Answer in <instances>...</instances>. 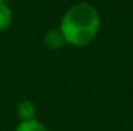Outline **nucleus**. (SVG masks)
<instances>
[{"instance_id": "obj_1", "label": "nucleus", "mask_w": 133, "mask_h": 131, "mask_svg": "<svg viewBox=\"0 0 133 131\" xmlns=\"http://www.w3.org/2000/svg\"><path fill=\"white\" fill-rule=\"evenodd\" d=\"M59 30L65 37L66 45L84 48L98 37L101 30V16L91 3H74L65 11Z\"/></svg>"}, {"instance_id": "obj_2", "label": "nucleus", "mask_w": 133, "mask_h": 131, "mask_svg": "<svg viewBox=\"0 0 133 131\" xmlns=\"http://www.w3.org/2000/svg\"><path fill=\"white\" fill-rule=\"evenodd\" d=\"M45 45L50 48V49H61L66 45V40L64 37L62 31L59 28H54L51 31H48L45 35Z\"/></svg>"}, {"instance_id": "obj_3", "label": "nucleus", "mask_w": 133, "mask_h": 131, "mask_svg": "<svg viewBox=\"0 0 133 131\" xmlns=\"http://www.w3.org/2000/svg\"><path fill=\"white\" fill-rule=\"evenodd\" d=\"M17 117L20 122L36 119V105L31 100H22L17 103Z\"/></svg>"}, {"instance_id": "obj_4", "label": "nucleus", "mask_w": 133, "mask_h": 131, "mask_svg": "<svg viewBox=\"0 0 133 131\" xmlns=\"http://www.w3.org/2000/svg\"><path fill=\"white\" fill-rule=\"evenodd\" d=\"M12 23V11L6 3H0V31H5Z\"/></svg>"}, {"instance_id": "obj_5", "label": "nucleus", "mask_w": 133, "mask_h": 131, "mask_svg": "<svg viewBox=\"0 0 133 131\" xmlns=\"http://www.w3.org/2000/svg\"><path fill=\"white\" fill-rule=\"evenodd\" d=\"M14 131H48V128L42 123V122H39V120H25V122H19V125L16 127V130Z\"/></svg>"}, {"instance_id": "obj_6", "label": "nucleus", "mask_w": 133, "mask_h": 131, "mask_svg": "<svg viewBox=\"0 0 133 131\" xmlns=\"http://www.w3.org/2000/svg\"><path fill=\"white\" fill-rule=\"evenodd\" d=\"M6 2H8V0H0V3H6Z\"/></svg>"}]
</instances>
